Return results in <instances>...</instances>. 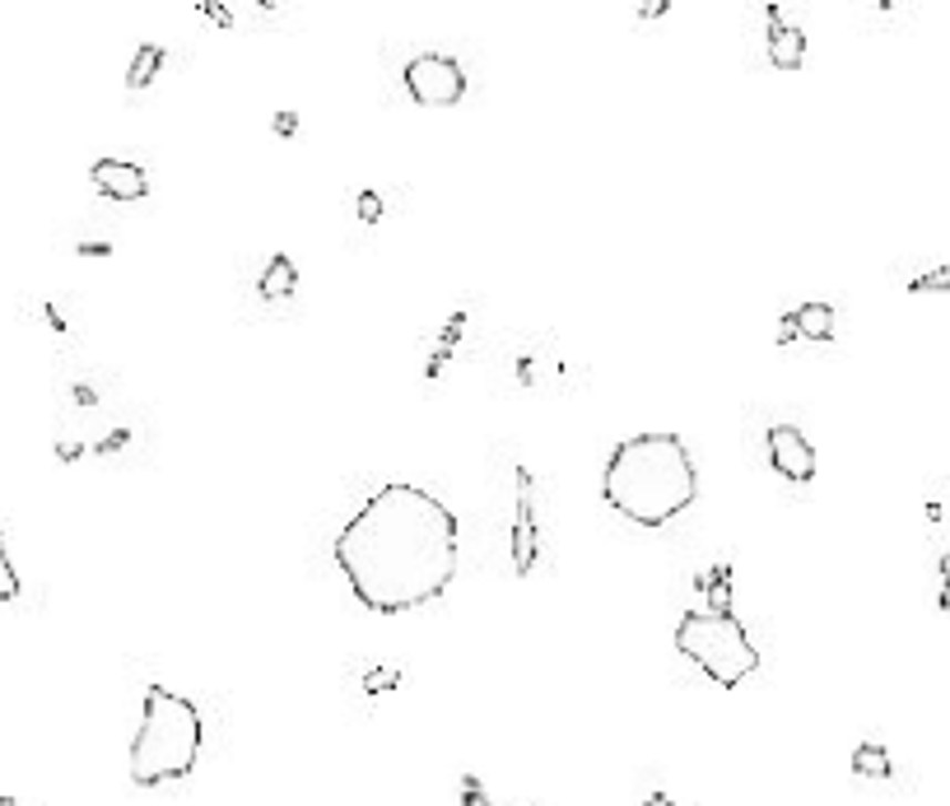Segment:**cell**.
Wrapping results in <instances>:
<instances>
[{"label": "cell", "instance_id": "30bf717a", "mask_svg": "<svg viewBox=\"0 0 950 806\" xmlns=\"http://www.w3.org/2000/svg\"><path fill=\"white\" fill-rule=\"evenodd\" d=\"M768 61L778 71H802L806 61V33L797 24H783L774 6H768Z\"/></svg>", "mask_w": 950, "mask_h": 806}, {"label": "cell", "instance_id": "8fae6325", "mask_svg": "<svg viewBox=\"0 0 950 806\" xmlns=\"http://www.w3.org/2000/svg\"><path fill=\"white\" fill-rule=\"evenodd\" d=\"M293 285H299V271H293V261H289L285 252H276V257L266 261L261 280H257V294H261L266 303H285V299L293 294Z\"/></svg>", "mask_w": 950, "mask_h": 806}, {"label": "cell", "instance_id": "4fadbf2b", "mask_svg": "<svg viewBox=\"0 0 950 806\" xmlns=\"http://www.w3.org/2000/svg\"><path fill=\"white\" fill-rule=\"evenodd\" d=\"M158 65H164V48H154V42H145V48L135 52L131 71H126V89H149V84H154V75H158Z\"/></svg>", "mask_w": 950, "mask_h": 806}, {"label": "cell", "instance_id": "ba28073f", "mask_svg": "<svg viewBox=\"0 0 950 806\" xmlns=\"http://www.w3.org/2000/svg\"><path fill=\"white\" fill-rule=\"evenodd\" d=\"M89 177H94V187L107 200H141V196H149L145 168L131 164V159H99L94 168H89Z\"/></svg>", "mask_w": 950, "mask_h": 806}, {"label": "cell", "instance_id": "5bb4252c", "mask_svg": "<svg viewBox=\"0 0 950 806\" xmlns=\"http://www.w3.org/2000/svg\"><path fill=\"white\" fill-rule=\"evenodd\" d=\"M14 597H19V574L10 565V555H6V541H0V607L14 601Z\"/></svg>", "mask_w": 950, "mask_h": 806}, {"label": "cell", "instance_id": "e0dca14e", "mask_svg": "<svg viewBox=\"0 0 950 806\" xmlns=\"http://www.w3.org/2000/svg\"><path fill=\"white\" fill-rule=\"evenodd\" d=\"M667 10H671L667 0H662V6H643V19H658V14H667Z\"/></svg>", "mask_w": 950, "mask_h": 806}, {"label": "cell", "instance_id": "9a60e30c", "mask_svg": "<svg viewBox=\"0 0 950 806\" xmlns=\"http://www.w3.org/2000/svg\"><path fill=\"white\" fill-rule=\"evenodd\" d=\"M909 289H913V294H927V289H941V294H946V289H950V266H941L937 276H922V280H913Z\"/></svg>", "mask_w": 950, "mask_h": 806}, {"label": "cell", "instance_id": "ac0fdd59", "mask_svg": "<svg viewBox=\"0 0 950 806\" xmlns=\"http://www.w3.org/2000/svg\"><path fill=\"white\" fill-rule=\"evenodd\" d=\"M941 583L950 588V555H941Z\"/></svg>", "mask_w": 950, "mask_h": 806}, {"label": "cell", "instance_id": "9c48e42d", "mask_svg": "<svg viewBox=\"0 0 950 806\" xmlns=\"http://www.w3.org/2000/svg\"><path fill=\"white\" fill-rule=\"evenodd\" d=\"M778 341L792 345V341H834V308L829 303H802V308H792L787 318L778 322Z\"/></svg>", "mask_w": 950, "mask_h": 806}, {"label": "cell", "instance_id": "52a82bcc", "mask_svg": "<svg viewBox=\"0 0 950 806\" xmlns=\"http://www.w3.org/2000/svg\"><path fill=\"white\" fill-rule=\"evenodd\" d=\"M536 565V499L531 472L517 466V504H513V574H531Z\"/></svg>", "mask_w": 950, "mask_h": 806}, {"label": "cell", "instance_id": "7c38bea8", "mask_svg": "<svg viewBox=\"0 0 950 806\" xmlns=\"http://www.w3.org/2000/svg\"><path fill=\"white\" fill-rule=\"evenodd\" d=\"M853 774H863V778H890V774H895L890 751L876 746V742H863V746L853 751Z\"/></svg>", "mask_w": 950, "mask_h": 806}, {"label": "cell", "instance_id": "8992f818", "mask_svg": "<svg viewBox=\"0 0 950 806\" xmlns=\"http://www.w3.org/2000/svg\"><path fill=\"white\" fill-rule=\"evenodd\" d=\"M764 443H768V462H774V472L783 480L806 485L816 476V447H810V438L797 430V424H774Z\"/></svg>", "mask_w": 950, "mask_h": 806}, {"label": "cell", "instance_id": "d6986e66", "mask_svg": "<svg viewBox=\"0 0 950 806\" xmlns=\"http://www.w3.org/2000/svg\"><path fill=\"white\" fill-rule=\"evenodd\" d=\"M643 806H671V802H667V797H662V793H658V797H648V802H643Z\"/></svg>", "mask_w": 950, "mask_h": 806}, {"label": "cell", "instance_id": "5b68a950", "mask_svg": "<svg viewBox=\"0 0 950 806\" xmlns=\"http://www.w3.org/2000/svg\"><path fill=\"white\" fill-rule=\"evenodd\" d=\"M401 84L420 107H452V103L466 99V71L452 56H438V52L405 61Z\"/></svg>", "mask_w": 950, "mask_h": 806}, {"label": "cell", "instance_id": "ffe728a7", "mask_svg": "<svg viewBox=\"0 0 950 806\" xmlns=\"http://www.w3.org/2000/svg\"><path fill=\"white\" fill-rule=\"evenodd\" d=\"M0 806H19V802L14 797H0Z\"/></svg>", "mask_w": 950, "mask_h": 806}, {"label": "cell", "instance_id": "277c9868", "mask_svg": "<svg viewBox=\"0 0 950 806\" xmlns=\"http://www.w3.org/2000/svg\"><path fill=\"white\" fill-rule=\"evenodd\" d=\"M675 648L722 690H736L745 676L760 671V648L727 611H685L675 624Z\"/></svg>", "mask_w": 950, "mask_h": 806}, {"label": "cell", "instance_id": "7a4b0ae2", "mask_svg": "<svg viewBox=\"0 0 950 806\" xmlns=\"http://www.w3.org/2000/svg\"><path fill=\"white\" fill-rule=\"evenodd\" d=\"M601 495L620 518L639 527H667L694 504L699 472L681 434H633L606 462Z\"/></svg>", "mask_w": 950, "mask_h": 806}, {"label": "cell", "instance_id": "3957f363", "mask_svg": "<svg viewBox=\"0 0 950 806\" xmlns=\"http://www.w3.org/2000/svg\"><path fill=\"white\" fill-rule=\"evenodd\" d=\"M200 742H206L200 709L168 685H145L141 732L131 742V783L135 788H158V783L187 778L196 769Z\"/></svg>", "mask_w": 950, "mask_h": 806}, {"label": "cell", "instance_id": "2e32d148", "mask_svg": "<svg viewBox=\"0 0 950 806\" xmlns=\"http://www.w3.org/2000/svg\"><path fill=\"white\" fill-rule=\"evenodd\" d=\"M462 806H489V797H485V788H481V783H475L471 774L462 778Z\"/></svg>", "mask_w": 950, "mask_h": 806}, {"label": "cell", "instance_id": "6da1fadb", "mask_svg": "<svg viewBox=\"0 0 950 806\" xmlns=\"http://www.w3.org/2000/svg\"><path fill=\"white\" fill-rule=\"evenodd\" d=\"M331 555L373 616L420 611L457 578V513L420 485L392 480L341 527Z\"/></svg>", "mask_w": 950, "mask_h": 806}]
</instances>
